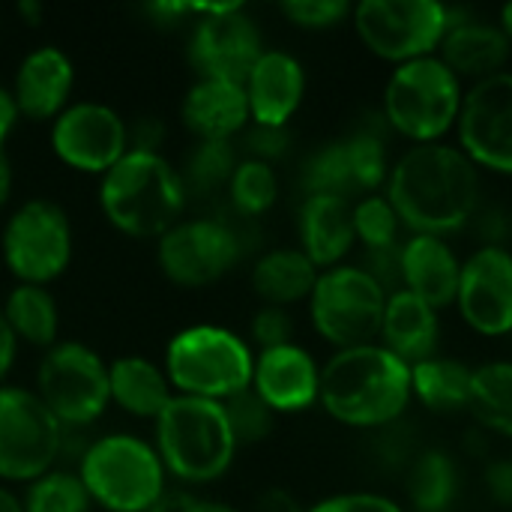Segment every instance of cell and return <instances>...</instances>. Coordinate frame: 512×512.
<instances>
[{
  "label": "cell",
  "instance_id": "cell-5",
  "mask_svg": "<svg viewBox=\"0 0 512 512\" xmlns=\"http://www.w3.org/2000/svg\"><path fill=\"white\" fill-rule=\"evenodd\" d=\"M462 99V78L438 54H432L393 66L378 114L399 138L411 144H435L456 132Z\"/></svg>",
  "mask_w": 512,
  "mask_h": 512
},
{
  "label": "cell",
  "instance_id": "cell-7",
  "mask_svg": "<svg viewBox=\"0 0 512 512\" xmlns=\"http://www.w3.org/2000/svg\"><path fill=\"white\" fill-rule=\"evenodd\" d=\"M162 366L177 396L228 402L252 387L255 351L228 327L192 324L168 342Z\"/></svg>",
  "mask_w": 512,
  "mask_h": 512
},
{
  "label": "cell",
  "instance_id": "cell-34",
  "mask_svg": "<svg viewBox=\"0 0 512 512\" xmlns=\"http://www.w3.org/2000/svg\"><path fill=\"white\" fill-rule=\"evenodd\" d=\"M354 237L366 252H384L402 246V222L384 192L363 195L351 204Z\"/></svg>",
  "mask_w": 512,
  "mask_h": 512
},
{
  "label": "cell",
  "instance_id": "cell-32",
  "mask_svg": "<svg viewBox=\"0 0 512 512\" xmlns=\"http://www.w3.org/2000/svg\"><path fill=\"white\" fill-rule=\"evenodd\" d=\"M384 126L381 114L375 126H363L357 132H351L345 141V153H348V168H351V180H354V195H372L381 192L387 186L390 177V150H387V138L378 129Z\"/></svg>",
  "mask_w": 512,
  "mask_h": 512
},
{
  "label": "cell",
  "instance_id": "cell-8",
  "mask_svg": "<svg viewBox=\"0 0 512 512\" xmlns=\"http://www.w3.org/2000/svg\"><path fill=\"white\" fill-rule=\"evenodd\" d=\"M387 297L390 291L363 264H336L318 273L306 303L315 333L342 351L378 342Z\"/></svg>",
  "mask_w": 512,
  "mask_h": 512
},
{
  "label": "cell",
  "instance_id": "cell-27",
  "mask_svg": "<svg viewBox=\"0 0 512 512\" xmlns=\"http://www.w3.org/2000/svg\"><path fill=\"white\" fill-rule=\"evenodd\" d=\"M318 273L321 270L297 246H279L255 258L249 279H252V291L261 297L264 306L288 309L294 303L309 300Z\"/></svg>",
  "mask_w": 512,
  "mask_h": 512
},
{
  "label": "cell",
  "instance_id": "cell-19",
  "mask_svg": "<svg viewBox=\"0 0 512 512\" xmlns=\"http://www.w3.org/2000/svg\"><path fill=\"white\" fill-rule=\"evenodd\" d=\"M243 90L255 126L285 129L288 120L303 105L306 69L294 54L282 48H264V54L258 57V63L243 81Z\"/></svg>",
  "mask_w": 512,
  "mask_h": 512
},
{
  "label": "cell",
  "instance_id": "cell-44",
  "mask_svg": "<svg viewBox=\"0 0 512 512\" xmlns=\"http://www.w3.org/2000/svg\"><path fill=\"white\" fill-rule=\"evenodd\" d=\"M480 246H507L512 237V216L504 207H480L471 219Z\"/></svg>",
  "mask_w": 512,
  "mask_h": 512
},
{
  "label": "cell",
  "instance_id": "cell-23",
  "mask_svg": "<svg viewBox=\"0 0 512 512\" xmlns=\"http://www.w3.org/2000/svg\"><path fill=\"white\" fill-rule=\"evenodd\" d=\"M180 117L198 141H234L252 123L243 84L225 78H195L183 96Z\"/></svg>",
  "mask_w": 512,
  "mask_h": 512
},
{
  "label": "cell",
  "instance_id": "cell-43",
  "mask_svg": "<svg viewBox=\"0 0 512 512\" xmlns=\"http://www.w3.org/2000/svg\"><path fill=\"white\" fill-rule=\"evenodd\" d=\"M288 126L285 129H273V126H255L249 123L246 129V153L249 159H261V162H276L288 153Z\"/></svg>",
  "mask_w": 512,
  "mask_h": 512
},
{
  "label": "cell",
  "instance_id": "cell-37",
  "mask_svg": "<svg viewBox=\"0 0 512 512\" xmlns=\"http://www.w3.org/2000/svg\"><path fill=\"white\" fill-rule=\"evenodd\" d=\"M303 189L306 195H336V198H354V180L348 168L345 141H327L321 144L303 165Z\"/></svg>",
  "mask_w": 512,
  "mask_h": 512
},
{
  "label": "cell",
  "instance_id": "cell-1",
  "mask_svg": "<svg viewBox=\"0 0 512 512\" xmlns=\"http://www.w3.org/2000/svg\"><path fill=\"white\" fill-rule=\"evenodd\" d=\"M480 168L459 144H411L390 165L384 195L408 234L450 237L480 210Z\"/></svg>",
  "mask_w": 512,
  "mask_h": 512
},
{
  "label": "cell",
  "instance_id": "cell-51",
  "mask_svg": "<svg viewBox=\"0 0 512 512\" xmlns=\"http://www.w3.org/2000/svg\"><path fill=\"white\" fill-rule=\"evenodd\" d=\"M12 186H15L12 162H9L6 153H0V213H3V207L9 204V198H12Z\"/></svg>",
  "mask_w": 512,
  "mask_h": 512
},
{
  "label": "cell",
  "instance_id": "cell-15",
  "mask_svg": "<svg viewBox=\"0 0 512 512\" xmlns=\"http://www.w3.org/2000/svg\"><path fill=\"white\" fill-rule=\"evenodd\" d=\"M459 150L480 168L501 177H512V72L465 87L459 123Z\"/></svg>",
  "mask_w": 512,
  "mask_h": 512
},
{
  "label": "cell",
  "instance_id": "cell-21",
  "mask_svg": "<svg viewBox=\"0 0 512 512\" xmlns=\"http://www.w3.org/2000/svg\"><path fill=\"white\" fill-rule=\"evenodd\" d=\"M438 57L462 78V84H474L498 72H507L512 45L498 21H486L453 9Z\"/></svg>",
  "mask_w": 512,
  "mask_h": 512
},
{
  "label": "cell",
  "instance_id": "cell-47",
  "mask_svg": "<svg viewBox=\"0 0 512 512\" xmlns=\"http://www.w3.org/2000/svg\"><path fill=\"white\" fill-rule=\"evenodd\" d=\"M18 339H15V333H12V327H9V321H6V315H3V309H0V384L6 381V375L12 372V366H15V357H18Z\"/></svg>",
  "mask_w": 512,
  "mask_h": 512
},
{
  "label": "cell",
  "instance_id": "cell-46",
  "mask_svg": "<svg viewBox=\"0 0 512 512\" xmlns=\"http://www.w3.org/2000/svg\"><path fill=\"white\" fill-rule=\"evenodd\" d=\"M162 138L165 126L159 117H141L138 123L129 126V150H144V153H162Z\"/></svg>",
  "mask_w": 512,
  "mask_h": 512
},
{
  "label": "cell",
  "instance_id": "cell-17",
  "mask_svg": "<svg viewBox=\"0 0 512 512\" xmlns=\"http://www.w3.org/2000/svg\"><path fill=\"white\" fill-rule=\"evenodd\" d=\"M456 312L477 336L512 333V252L510 246H477L462 261Z\"/></svg>",
  "mask_w": 512,
  "mask_h": 512
},
{
  "label": "cell",
  "instance_id": "cell-52",
  "mask_svg": "<svg viewBox=\"0 0 512 512\" xmlns=\"http://www.w3.org/2000/svg\"><path fill=\"white\" fill-rule=\"evenodd\" d=\"M0 512H24V504L15 492H9L6 486H0Z\"/></svg>",
  "mask_w": 512,
  "mask_h": 512
},
{
  "label": "cell",
  "instance_id": "cell-26",
  "mask_svg": "<svg viewBox=\"0 0 512 512\" xmlns=\"http://www.w3.org/2000/svg\"><path fill=\"white\" fill-rule=\"evenodd\" d=\"M108 387H111V402L123 414L150 423H156L159 414L168 408V402L177 396L165 366L141 354H126L108 363Z\"/></svg>",
  "mask_w": 512,
  "mask_h": 512
},
{
  "label": "cell",
  "instance_id": "cell-22",
  "mask_svg": "<svg viewBox=\"0 0 512 512\" xmlns=\"http://www.w3.org/2000/svg\"><path fill=\"white\" fill-rule=\"evenodd\" d=\"M399 279L405 291L444 312L456 303L462 258L444 237L408 234L399 249Z\"/></svg>",
  "mask_w": 512,
  "mask_h": 512
},
{
  "label": "cell",
  "instance_id": "cell-39",
  "mask_svg": "<svg viewBox=\"0 0 512 512\" xmlns=\"http://www.w3.org/2000/svg\"><path fill=\"white\" fill-rule=\"evenodd\" d=\"M351 9L348 0H288L279 6V12L303 30H330L351 18Z\"/></svg>",
  "mask_w": 512,
  "mask_h": 512
},
{
  "label": "cell",
  "instance_id": "cell-4",
  "mask_svg": "<svg viewBox=\"0 0 512 512\" xmlns=\"http://www.w3.org/2000/svg\"><path fill=\"white\" fill-rule=\"evenodd\" d=\"M153 447L168 477L189 486L225 477L240 450L225 405L195 396H174L168 402L153 423Z\"/></svg>",
  "mask_w": 512,
  "mask_h": 512
},
{
  "label": "cell",
  "instance_id": "cell-14",
  "mask_svg": "<svg viewBox=\"0 0 512 512\" xmlns=\"http://www.w3.org/2000/svg\"><path fill=\"white\" fill-rule=\"evenodd\" d=\"M195 18L189 60L198 78H225L243 84L264 54V39L255 18L243 3L195 6Z\"/></svg>",
  "mask_w": 512,
  "mask_h": 512
},
{
  "label": "cell",
  "instance_id": "cell-13",
  "mask_svg": "<svg viewBox=\"0 0 512 512\" xmlns=\"http://www.w3.org/2000/svg\"><path fill=\"white\" fill-rule=\"evenodd\" d=\"M243 255L240 234L222 219H180L156 240V264L180 288H207L228 276Z\"/></svg>",
  "mask_w": 512,
  "mask_h": 512
},
{
  "label": "cell",
  "instance_id": "cell-9",
  "mask_svg": "<svg viewBox=\"0 0 512 512\" xmlns=\"http://www.w3.org/2000/svg\"><path fill=\"white\" fill-rule=\"evenodd\" d=\"M453 9L438 0H363L351 24L363 48L393 66L438 54Z\"/></svg>",
  "mask_w": 512,
  "mask_h": 512
},
{
  "label": "cell",
  "instance_id": "cell-45",
  "mask_svg": "<svg viewBox=\"0 0 512 512\" xmlns=\"http://www.w3.org/2000/svg\"><path fill=\"white\" fill-rule=\"evenodd\" d=\"M483 483H486L489 498H492L498 507L512 510V456L489 462V465H486V474H483Z\"/></svg>",
  "mask_w": 512,
  "mask_h": 512
},
{
  "label": "cell",
  "instance_id": "cell-3",
  "mask_svg": "<svg viewBox=\"0 0 512 512\" xmlns=\"http://www.w3.org/2000/svg\"><path fill=\"white\" fill-rule=\"evenodd\" d=\"M186 201L183 174L162 153L129 150L99 177L102 216L135 240H159L171 231L183 219Z\"/></svg>",
  "mask_w": 512,
  "mask_h": 512
},
{
  "label": "cell",
  "instance_id": "cell-30",
  "mask_svg": "<svg viewBox=\"0 0 512 512\" xmlns=\"http://www.w3.org/2000/svg\"><path fill=\"white\" fill-rule=\"evenodd\" d=\"M405 474V489L414 512H450L459 495V465L447 450L423 447Z\"/></svg>",
  "mask_w": 512,
  "mask_h": 512
},
{
  "label": "cell",
  "instance_id": "cell-42",
  "mask_svg": "<svg viewBox=\"0 0 512 512\" xmlns=\"http://www.w3.org/2000/svg\"><path fill=\"white\" fill-rule=\"evenodd\" d=\"M306 512H408L399 501L381 492H339L330 498H321Z\"/></svg>",
  "mask_w": 512,
  "mask_h": 512
},
{
  "label": "cell",
  "instance_id": "cell-16",
  "mask_svg": "<svg viewBox=\"0 0 512 512\" xmlns=\"http://www.w3.org/2000/svg\"><path fill=\"white\" fill-rule=\"evenodd\" d=\"M51 150L66 168L102 177L129 153V123L105 102H69L51 120Z\"/></svg>",
  "mask_w": 512,
  "mask_h": 512
},
{
  "label": "cell",
  "instance_id": "cell-25",
  "mask_svg": "<svg viewBox=\"0 0 512 512\" xmlns=\"http://www.w3.org/2000/svg\"><path fill=\"white\" fill-rule=\"evenodd\" d=\"M378 342L408 366L438 354L441 345V312L399 288L387 297Z\"/></svg>",
  "mask_w": 512,
  "mask_h": 512
},
{
  "label": "cell",
  "instance_id": "cell-35",
  "mask_svg": "<svg viewBox=\"0 0 512 512\" xmlns=\"http://www.w3.org/2000/svg\"><path fill=\"white\" fill-rule=\"evenodd\" d=\"M24 512H90L93 501L78 477V471L54 468L24 489Z\"/></svg>",
  "mask_w": 512,
  "mask_h": 512
},
{
  "label": "cell",
  "instance_id": "cell-12",
  "mask_svg": "<svg viewBox=\"0 0 512 512\" xmlns=\"http://www.w3.org/2000/svg\"><path fill=\"white\" fill-rule=\"evenodd\" d=\"M63 432L33 390L0 384V480L27 486L54 471Z\"/></svg>",
  "mask_w": 512,
  "mask_h": 512
},
{
  "label": "cell",
  "instance_id": "cell-2",
  "mask_svg": "<svg viewBox=\"0 0 512 512\" xmlns=\"http://www.w3.org/2000/svg\"><path fill=\"white\" fill-rule=\"evenodd\" d=\"M411 366L381 342L333 351L321 366L318 405L342 426L378 432L405 420Z\"/></svg>",
  "mask_w": 512,
  "mask_h": 512
},
{
  "label": "cell",
  "instance_id": "cell-41",
  "mask_svg": "<svg viewBox=\"0 0 512 512\" xmlns=\"http://www.w3.org/2000/svg\"><path fill=\"white\" fill-rule=\"evenodd\" d=\"M375 450H378V462L384 468H396V471H408L411 462L417 459V453L423 447H417L414 435H411V426L405 420L387 426V429H378V441H375Z\"/></svg>",
  "mask_w": 512,
  "mask_h": 512
},
{
  "label": "cell",
  "instance_id": "cell-50",
  "mask_svg": "<svg viewBox=\"0 0 512 512\" xmlns=\"http://www.w3.org/2000/svg\"><path fill=\"white\" fill-rule=\"evenodd\" d=\"M258 512H306L300 504H297V498L294 495H288L285 489H270V492H264L261 495V501H258Z\"/></svg>",
  "mask_w": 512,
  "mask_h": 512
},
{
  "label": "cell",
  "instance_id": "cell-10",
  "mask_svg": "<svg viewBox=\"0 0 512 512\" xmlns=\"http://www.w3.org/2000/svg\"><path fill=\"white\" fill-rule=\"evenodd\" d=\"M33 393L66 432H84L111 405L108 363L84 342H57L36 366Z\"/></svg>",
  "mask_w": 512,
  "mask_h": 512
},
{
  "label": "cell",
  "instance_id": "cell-18",
  "mask_svg": "<svg viewBox=\"0 0 512 512\" xmlns=\"http://www.w3.org/2000/svg\"><path fill=\"white\" fill-rule=\"evenodd\" d=\"M252 390L273 414H300L318 405L321 363L297 342L258 351Z\"/></svg>",
  "mask_w": 512,
  "mask_h": 512
},
{
  "label": "cell",
  "instance_id": "cell-31",
  "mask_svg": "<svg viewBox=\"0 0 512 512\" xmlns=\"http://www.w3.org/2000/svg\"><path fill=\"white\" fill-rule=\"evenodd\" d=\"M468 411L486 432L512 438V360H492L474 366Z\"/></svg>",
  "mask_w": 512,
  "mask_h": 512
},
{
  "label": "cell",
  "instance_id": "cell-36",
  "mask_svg": "<svg viewBox=\"0 0 512 512\" xmlns=\"http://www.w3.org/2000/svg\"><path fill=\"white\" fill-rule=\"evenodd\" d=\"M237 147L234 141H198L186 159V171L183 174V183H186V192H213V189H228V180L237 168Z\"/></svg>",
  "mask_w": 512,
  "mask_h": 512
},
{
  "label": "cell",
  "instance_id": "cell-55",
  "mask_svg": "<svg viewBox=\"0 0 512 512\" xmlns=\"http://www.w3.org/2000/svg\"><path fill=\"white\" fill-rule=\"evenodd\" d=\"M201 512H240L231 504H219V501H201Z\"/></svg>",
  "mask_w": 512,
  "mask_h": 512
},
{
  "label": "cell",
  "instance_id": "cell-11",
  "mask_svg": "<svg viewBox=\"0 0 512 512\" xmlns=\"http://www.w3.org/2000/svg\"><path fill=\"white\" fill-rule=\"evenodd\" d=\"M72 222L57 201L30 198L3 222L0 255L18 285H51L72 261Z\"/></svg>",
  "mask_w": 512,
  "mask_h": 512
},
{
  "label": "cell",
  "instance_id": "cell-54",
  "mask_svg": "<svg viewBox=\"0 0 512 512\" xmlns=\"http://www.w3.org/2000/svg\"><path fill=\"white\" fill-rule=\"evenodd\" d=\"M18 12H21L24 18L36 21V18H39V12H42V6H39V3H30V0H27V3H21V6H18Z\"/></svg>",
  "mask_w": 512,
  "mask_h": 512
},
{
  "label": "cell",
  "instance_id": "cell-28",
  "mask_svg": "<svg viewBox=\"0 0 512 512\" xmlns=\"http://www.w3.org/2000/svg\"><path fill=\"white\" fill-rule=\"evenodd\" d=\"M474 366L459 357L435 354L411 366V396L429 414H462L471 408Z\"/></svg>",
  "mask_w": 512,
  "mask_h": 512
},
{
  "label": "cell",
  "instance_id": "cell-24",
  "mask_svg": "<svg viewBox=\"0 0 512 512\" xmlns=\"http://www.w3.org/2000/svg\"><path fill=\"white\" fill-rule=\"evenodd\" d=\"M297 234L300 252L318 267L345 264L348 252L354 249V222H351V201L336 195H306L297 213Z\"/></svg>",
  "mask_w": 512,
  "mask_h": 512
},
{
  "label": "cell",
  "instance_id": "cell-20",
  "mask_svg": "<svg viewBox=\"0 0 512 512\" xmlns=\"http://www.w3.org/2000/svg\"><path fill=\"white\" fill-rule=\"evenodd\" d=\"M75 87V63L57 45H39L15 69L12 96L18 114L27 120H54L60 111L69 108V96Z\"/></svg>",
  "mask_w": 512,
  "mask_h": 512
},
{
  "label": "cell",
  "instance_id": "cell-6",
  "mask_svg": "<svg viewBox=\"0 0 512 512\" xmlns=\"http://www.w3.org/2000/svg\"><path fill=\"white\" fill-rule=\"evenodd\" d=\"M78 477L105 512H150L168 492V471L153 447L129 432L99 435L78 456Z\"/></svg>",
  "mask_w": 512,
  "mask_h": 512
},
{
  "label": "cell",
  "instance_id": "cell-48",
  "mask_svg": "<svg viewBox=\"0 0 512 512\" xmlns=\"http://www.w3.org/2000/svg\"><path fill=\"white\" fill-rule=\"evenodd\" d=\"M18 117L21 114H18V105H15L12 90L0 84V153H3V147H6V141H9V135L15 129Z\"/></svg>",
  "mask_w": 512,
  "mask_h": 512
},
{
  "label": "cell",
  "instance_id": "cell-33",
  "mask_svg": "<svg viewBox=\"0 0 512 512\" xmlns=\"http://www.w3.org/2000/svg\"><path fill=\"white\" fill-rule=\"evenodd\" d=\"M228 198L237 213L243 216H264L279 201V174L270 162L261 159H240L231 180Z\"/></svg>",
  "mask_w": 512,
  "mask_h": 512
},
{
  "label": "cell",
  "instance_id": "cell-49",
  "mask_svg": "<svg viewBox=\"0 0 512 512\" xmlns=\"http://www.w3.org/2000/svg\"><path fill=\"white\" fill-rule=\"evenodd\" d=\"M150 512H201V498L174 489V492H165Z\"/></svg>",
  "mask_w": 512,
  "mask_h": 512
},
{
  "label": "cell",
  "instance_id": "cell-29",
  "mask_svg": "<svg viewBox=\"0 0 512 512\" xmlns=\"http://www.w3.org/2000/svg\"><path fill=\"white\" fill-rule=\"evenodd\" d=\"M3 315L18 342L33 348H54L60 333L57 300L45 285H15L3 300Z\"/></svg>",
  "mask_w": 512,
  "mask_h": 512
},
{
  "label": "cell",
  "instance_id": "cell-53",
  "mask_svg": "<svg viewBox=\"0 0 512 512\" xmlns=\"http://www.w3.org/2000/svg\"><path fill=\"white\" fill-rule=\"evenodd\" d=\"M498 24H501L504 36L510 39V45H512V3L501 6V12H498Z\"/></svg>",
  "mask_w": 512,
  "mask_h": 512
},
{
  "label": "cell",
  "instance_id": "cell-40",
  "mask_svg": "<svg viewBox=\"0 0 512 512\" xmlns=\"http://www.w3.org/2000/svg\"><path fill=\"white\" fill-rule=\"evenodd\" d=\"M249 336L258 345V351H270L279 345L294 342V318L288 309L279 306H261L249 321Z\"/></svg>",
  "mask_w": 512,
  "mask_h": 512
},
{
  "label": "cell",
  "instance_id": "cell-38",
  "mask_svg": "<svg viewBox=\"0 0 512 512\" xmlns=\"http://www.w3.org/2000/svg\"><path fill=\"white\" fill-rule=\"evenodd\" d=\"M222 405H225L231 432H234V438H237L240 447L258 444V441H264V438L273 432L276 414L255 396L252 387L243 390V393H237L234 399H228V402H222Z\"/></svg>",
  "mask_w": 512,
  "mask_h": 512
}]
</instances>
